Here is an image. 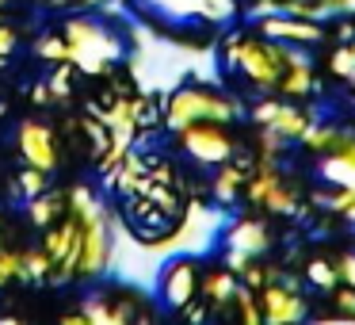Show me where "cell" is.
Here are the masks:
<instances>
[{"label":"cell","mask_w":355,"mask_h":325,"mask_svg":"<svg viewBox=\"0 0 355 325\" xmlns=\"http://www.w3.org/2000/svg\"><path fill=\"white\" fill-rule=\"evenodd\" d=\"M65 199H69V215L77 218V233H80L77 272L88 279H100L103 272H111V215L92 195V188L85 184H77Z\"/></svg>","instance_id":"obj_1"},{"label":"cell","mask_w":355,"mask_h":325,"mask_svg":"<svg viewBox=\"0 0 355 325\" xmlns=\"http://www.w3.org/2000/svg\"><path fill=\"white\" fill-rule=\"evenodd\" d=\"M62 35H65V42H69L73 69H80V73H107V65H115L126 58L123 39H115L100 19H88V16L65 19Z\"/></svg>","instance_id":"obj_2"},{"label":"cell","mask_w":355,"mask_h":325,"mask_svg":"<svg viewBox=\"0 0 355 325\" xmlns=\"http://www.w3.org/2000/svg\"><path fill=\"white\" fill-rule=\"evenodd\" d=\"M237 115H241L237 100L214 92V88H202V85H191V88L176 85L168 92V103H164V123L176 134L191 123H233Z\"/></svg>","instance_id":"obj_3"},{"label":"cell","mask_w":355,"mask_h":325,"mask_svg":"<svg viewBox=\"0 0 355 325\" xmlns=\"http://www.w3.org/2000/svg\"><path fill=\"white\" fill-rule=\"evenodd\" d=\"M225 226H230V218H225L222 207L191 203L184 222H180V230L168 233V238H161V241H149V249H153L157 256H202V253L214 249V238Z\"/></svg>","instance_id":"obj_4"},{"label":"cell","mask_w":355,"mask_h":325,"mask_svg":"<svg viewBox=\"0 0 355 325\" xmlns=\"http://www.w3.org/2000/svg\"><path fill=\"white\" fill-rule=\"evenodd\" d=\"M225 58L256 88H275L279 77H283V47H271V42H252V39H241V35H230L225 39Z\"/></svg>","instance_id":"obj_5"},{"label":"cell","mask_w":355,"mask_h":325,"mask_svg":"<svg viewBox=\"0 0 355 325\" xmlns=\"http://www.w3.org/2000/svg\"><path fill=\"white\" fill-rule=\"evenodd\" d=\"M141 8L157 12L168 24L207 19V24H230L237 16V0H138Z\"/></svg>","instance_id":"obj_6"},{"label":"cell","mask_w":355,"mask_h":325,"mask_svg":"<svg viewBox=\"0 0 355 325\" xmlns=\"http://www.w3.org/2000/svg\"><path fill=\"white\" fill-rule=\"evenodd\" d=\"M180 142H184L187 153L199 165H207V169H214V165H222L233 157V138L222 131V123H191V126L180 131Z\"/></svg>","instance_id":"obj_7"},{"label":"cell","mask_w":355,"mask_h":325,"mask_svg":"<svg viewBox=\"0 0 355 325\" xmlns=\"http://www.w3.org/2000/svg\"><path fill=\"white\" fill-rule=\"evenodd\" d=\"M46 256L54 260L50 279L54 283H69L77 276V253H80V233H77V218H65L62 226H46V241H42Z\"/></svg>","instance_id":"obj_8"},{"label":"cell","mask_w":355,"mask_h":325,"mask_svg":"<svg viewBox=\"0 0 355 325\" xmlns=\"http://www.w3.org/2000/svg\"><path fill=\"white\" fill-rule=\"evenodd\" d=\"M157 291H161V302L168 310H184L199 294V272H195L191 256H172L157 276Z\"/></svg>","instance_id":"obj_9"},{"label":"cell","mask_w":355,"mask_h":325,"mask_svg":"<svg viewBox=\"0 0 355 325\" xmlns=\"http://www.w3.org/2000/svg\"><path fill=\"white\" fill-rule=\"evenodd\" d=\"M256 299H260L263 322H271V325H291V322H302V317L309 314V306H306V299L298 294V287L283 283V279L263 283L260 291H256Z\"/></svg>","instance_id":"obj_10"},{"label":"cell","mask_w":355,"mask_h":325,"mask_svg":"<svg viewBox=\"0 0 355 325\" xmlns=\"http://www.w3.org/2000/svg\"><path fill=\"white\" fill-rule=\"evenodd\" d=\"M252 119L260 126H268V131L283 134L286 142H298L302 131H306L309 123H313V115L302 108H294V103H279V100H260L252 108Z\"/></svg>","instance_id":"obj_11"},{"label":"cell","mask_w":355,"mask_h":325,"mask_svg":"<svg viewBox=\"0 0 355 325\" xmlns=\"http://www.w3.org/2000/svg\"><path fill=\"white\" fill-rule=\"evenodd\" d=\"M92 115L111 131V146H123V149L134 146V138H138V119H134V100L130 96L115 92L107 103H96Z\"/></svg>","instance_id":"obj_12"},{"label":"cell","mask_w":355,"mask_h":325,"mask_svg":"<svg viewBox=\"0 0 355 325\" xmlns=\"http://www.w3.org/2000/svg\"><path fill=\"white\" fill-rule=\"evenodd\" d=\"M19 153H24V161L35 165V169L54 172L58 149H54V134H50V126L46 123H31V119H27V123L19 126Z\"/></svg>","instance_id":"obj_13"},{"label":"cell","mask_w":355,"mask_h":325,"mask_svg":"<svg viewBox=\"0 0 355 325\" xmlns=\"http://www.w3.org/2000/svg\"><path fill=\"white\" fill-rule=\"evenodd\" d=\"M260 31L275 42H298V47H309V42L324 39V27L313 24V19H302V16H268V19H260Z\"/></svg>","instance_id":"obj_14"},{"label":"cell","mask_w":355,"mask_h":325,"mask_svg":"<svg viewBox=\"0 0 355 325\" xmlns=\"http://www.w3.org/2000/svg\"><path fill=\"white\" fill-rule=\"evenodd\" d=\"M271 245V233L260 218H237V222L225 226V249H237L245 256H260L268 253Z\"/></svg>","instance_id":"obj_15"},{"label":"cell","mask_w":355,"mask_h":325,"mask_svg":"<svg viewBox=\"0 0 355 325\" xmlns=\"http://www.w3.org/2000/svg\"><path fill=\"white\" fill-rule=\"evenodd\" d=\"M233 291H237V272L230 268H210L202 276V299L210 302L214 310H225L233 302Z\"/></svg>","instance_id":"obj_16"},{"label":"cell","mask_w":355,"mask_h":325,"mask_svg":"<svg viewBox=\"0 0 355 325\" xmlns=\"http://www.w3.org/2000/svg\"><path fill=\"white\" fill-rule=\"evenodd\" d=\"M65 210H69V199H65V195H58V192H39L31 203H27V215H31V222L39 226V230L54 226Z\"/></svg>","instance_id":"obj_17"},{"label":"cell","mask_w":355,"mask_h":325,"mask_svg":"<svg viewBox=\"0 0 355 325\" xmlns=\"http://www.w3.org/2000/svg\"><path fill=\"white\" fill-rule=\"evenodd\" d=\"M321 176L329 180L332 188H352L355 192V157L340 153V149H329L321 157Z\"/></svg>","instance_id":"obj_18"},{"label":"cell","mask_w":355,"mask_h":325,"mask_svg":"<svg viewBox=\"0 0 355 325\" xmlns=\"http://www.w3.org/2000/svg\"><path fill=\"white\" fill-rule=\"evenodd\" d=\"M80 314L88 325H126L130 306H107L103 299H85L80 302Z\"/></svg>","instance_id":"obj_19"},{"label":"cell","mask_w":355,"mask_h":325,"mask_svg":"<svg viewBox=\"0 0 355 325\" xmlns=\"http://www.w3.org/2000/svg\"><path fill=\"white\" fill-rule=\"evenodd\" d=\"M241 188H245V169L222 161V172L214 176V199L222 203V207H233L237 195H241Z\"/></svg>","instance_id":"obj_20"},{"label":"cell","mask_w":355,"mask_h":325,"mask_svg":"<svg viewBox=\"0 0 355 325\" xmlns=\"http://www.w3.org/2000/svg\"><path fill=\"white\" fill-rule=\"evenodd\" d=\"M50 272H54V260L46 256V249H27V253H19V276L16 279H27V283H46Z\"/></svg>","instance_id":"obj_21"},{"label":"cell","mask_w":355,"mask_h":325,"mask_svg":"<svg viewBox=\"0 0 355 325\" xmlns=\"http://www.w3.org/2000/svg\"><path fill=\"white\" fill-rule=\"evenodd\" d=\"M275 88H279V92H286V96H306V92H313V69H309V65H286Z\"/></svg>","instance_id":"obj_22"},{"label":"cell","mask_w":355,"mask_h":325,"mask_svg":"<svg viewBox=\"0 0 355 325\" xmlns=\"http://www.w3.org/2000/svg\"><path fill=\"white\" fill-rule=\"evenodd\" d=\"M313 203H321L324 210H336V215H344L347 222L355 226V192L352 188H336V192H317Z\"/></svg>","instance_id":"obj_23"},{"label":"cell","mask_w":355,"mask_h":325,"mask_svg":"<svg viewBox=\"0 0 355 325\" xmlns=\"http://www.w3.org/2000/svg\"><path fill=\"white\" fill-rule=\"evenodd\" d=\"M260 207H268V210H275V215H298V192H294V188H286L283 180H279V184H271V192L263 195V203Z\"/></svg>","instance_id":"obj_24"},{"label":"cell","mask_w":355,"mask_h":325,"mask_svg":"<svg viewBox=\"0 0 355 325\" xmlns=\"http://www.w3.org/2000/svg\"><path fill=\"white\" fill-rule=\"evenodd\" d=\"M12 192H16V199L31 203L39 192H46V172L35 169V165H27V169L19 172V180H16V188H12Z\"/></svg>","instance_id":"obj_25"},{"label":"cell","mask_w":355,"mask_h":325,"mask_svg":"<svg viewBox=\"0 0 355 325\" xmlns=\"http://www.w3.org/2000/svg\"><path fill=\"white\" fill-rule=\"evenodd\" d=\"M271 184H279V172H275V165H271V161H260V172H256V176H252V184L245 188L248 203H263V195L271 192Z\"/></svg>","instance_id":"obj_26"},{"label":"cell","mask_w":355,"mask_h":325,"mask_svg":"<svg viewBox=\"0 0 355 325\" xmlns=\"http://www.w3.org/2000/svg\"><path fill=\"white\" fill-rule=\"evenodd\" d=\"M306 279L317 287V291H336V283H340L336 264H329V260H309L306 264Z\"/></svg>","instance_id":"obj_27"},{"label":"cell","mask_w":355,"mask_h":325,"mask_svg":"<svg viewBox=\"0 0 355 325\" xmlns=\"http://www.w3.org/2000/svg\"><path fill=\"white\" fill-rule=\"evenodd\" d=\"M233 302H237V314L245 317L248 325H260V322H263V314H260V299H256L252 287H241V283H237V291H233Z\"/></svg>","instance_id":"obj_28"},{"label":"cell","mask_w":355,"mask_h":325,"mask_svg":"<svg viewBox=\"0 0 355 325\" xmlns=\"http://www.w3.org/2000/svg\"><path fill=\"white\" fill-rule=\"evenodd\" d=\"M336 126H329V123H317V119H313V123H309L306 126V131H302V138L298 142H306V146L309 149H332V142H336Z\"/></svg>","instance_id":"obj_29"},{"label":"cell","mask_w":355,"mask_h":325,"mask_svg":"<svg viewBox=\"0 0 355 325\" xmlns=\"http://www.w3.org/2000/svg\"><path fill=\"white\" fill-rule=\"evenodd\" d=\"M73 62H58V69H54V77H50V100H58V103H65L69 100V92H73Z\"/></svg>","instance_id":"obj_30"},{"label":"cell","mask_w":355,"mask_h":325,"mask_svg":"<svg viewBox=\"0 0 355 325\" xmlns=\"http://www.w3.org/2000/svg\"><path fill=\"white\" fill-rule=\"evenodd\" d=\"M329 69L336 73V77H344V81L355 77V42L352 39H347L344 47H336V54L329 58Z\"/></svg>","instance_id":"obj_31"},{"label":"cell","mask_w":355,"mask_h":325,"mask_svg":"<svg viewBox=\"0 0 355 325\" xmlns=\"http://www.w3.org/2000/svg\"><path fill=\"white\" fill-rule=\"evenodd\" d=\"M39 58H46V62H69V42H65V35H42Z\"/></svg>","instance_id":"obj_32"},{"label":"cell","mask_w":355,"mask_h":325,"mask_svg":"<svg viewBox=\"0 0 355 325\" xmlns=\"http://www.w3.org/2000/svg\"><path fill=\"white\" fill-rule=\"evenodd\" d=\"M241 276H245V287H252V291H260L263 283H271V279H279V268H263V264H252V260H248Z\"/></svg>","instance_id":"obj_33"},{"label":"cell","mask_w":355,"mask_h":325,"mask_svg":"<svg viewBox=\"0 0 355 325\" xmlns=\"http://www.w3.org/2000/svg\"><path fill=\"white\" fill-rule=\"evenodd\" d=\"M283 149H286L283 134H275V131H268V126H263V134H260V161H275Z\"/></svg>","instance_id":"obj_34"},{"label":"cell","mask_w":355,"mask_h":325,"mask_svg":"<svg viewBox=\"0 0 355 325\" xmlns=\"http://www.w3.org/2000/svg\"><path fill=\"white\" fill-rule=\"evenodd\" d=\"M16 276H19V253L0 245V287H8Z\"/></svg>","instance_id":"obj_35"},{"label":"cell","mask_w":355,"mask_h":325,"mask_svg":"<svg viewBox=\"0 0 355 325\" xmlns=\"http://www.w3.org/2000/svg\"><path fill=\"white\" fill-rule=\"evenodd\" d=\"M332 299H336V310L340 314H347V317H355V287H340L336 294H332Z\"/></svg>","instance_id":"obj_36"},{"label":"cell","mask_w":355,"mask_h":325,"mask_svg":"<svg viewBox=\"0 0 355 325\" xmlns=\"http://www.w3.org/2000/svg\"><path fill=\"white\" fill-rule=\"evenodd\" d=\"M336 276H340V283L355 287V253L340 256V264H336Z\"/></svg>","instance_id":"obj_37"},{"label":"cell","mask_w":355,"mask_h":325,"mask_svg":"<svg viewBox=\"0 0 355 325\" xmlns=\"http://www.w3.org/2000/svg\"><path fill=\"white\" fill-rule=\"evenodd\" d=\"M16 50V31L0 24V62H8V54Z\"/></svg>","instance_id":"obj_38"},{"label":"cell","mask_w":355,"mask_h":325,"mask_svg":"<svg viewBox=\"0 0 355 325\" xmlns=\"http://www.w3.org/2000/svg\"><path fill=\"white\" fill-rule=\"evenodd\" d=\"M332 149H340V153L355 157V134H352V131H340L336 142H332Z\"/></svg>","instance_id":"obj_39"},{"label":"cell","mask_w":355,"mask_h":325,"mask_svg":"<svg viewBox=\"0 0 355 325\" xmlns=\"http://www.w3.org/2000/svg\"><path fill=\"white\" fill-rule=\"evenodd\" d=\"M103 12L107 16H126V4L123 0H103Z\"/></svg>","instance_id":"obj_40"},{"label":"cell","mask_w":355,"mask_h":325,"mask_svg":"<svg viewBox=\"0 0 355 325\" xmlns=\"http://www.w3.org/2000/svg\"><path fill=\"white\" fill-rule=\"evenodd\" d=\"M31 96H35V103H50V88H46V85H39Z\"/></svg>","instance_id":"obj_41"},{"label":"cell","mask_w":355,"mask_h":325,"mask_svg":"<svg viewBox=\"0 0 355 325\" xmlns=\"http://www.w3.org/2000/svg\"><path fill=\"white\" fill-rule=\"evenodd\" d=\"M336 35H340V39L347 42V39H352V35H355V27H352V24H340V31H336Z\"/></svg>","instance_id":"obj_42"},{"label":"cell","mask_w":355,"mask_h":325,"mask_svg":"<svg viewBox=\"0 0 355 325\" xmlns=\"http://www.w3.org/2000/svg\"><path fill=\"white\" fill-rule=\"evenodd\" d=\"M352 92H355V77H352Z\"/></svg>","instance_id":"obj_43"}]
</instances>
